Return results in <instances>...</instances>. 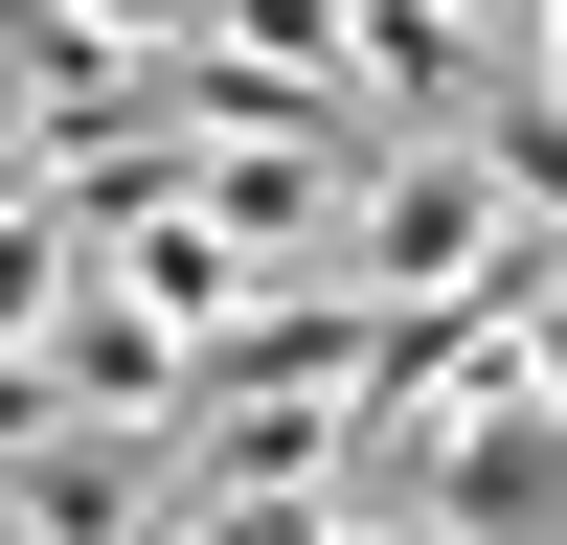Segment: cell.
I'll use <instances>...</instances> for the list:
<instances>
[{"instance_id": "obj_1", "label": "cell", "mask_w": 567, "mask_h": 545, "mask_svg": "<svg viewBox=\"0 0 567 545\" xmlns=\"http://www.w3.org/2000/svg\"><path fill=\"white\" fill-rule=\"evenodd\" d=\"M250 545H386V523H341V500H296V523H250Z\"/></svg>"}]
</instances>
